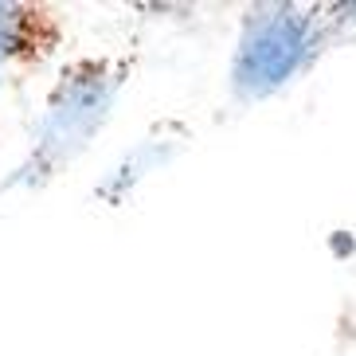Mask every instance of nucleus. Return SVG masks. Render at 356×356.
Masks as SVG:
<instances>
[{"label":"nucleus","mask_w":356,"mask_h":356,"mask_svg":"<svg viewBox=\"0 0 356 356\" xmlns=\"http://www.w3.org/2000/svg\"><path fill=\"white\" fill-rule=\"evenodd\" d=\"M0 79H4V67H0Z\"/></svg>","instance_id":"obj_5"},{"label":"nucleus","mask_w":356,"mask_h":356,"mask_svg":"<svg viewBox=\"0 0 356 356\" xmlns=\"http://www.w3.org/2000/svg\"><path fill=\"white\" fill-rule=\"evenodd\" d=\"M63 24L40 4H0V67L40 63L59 47Z\"/></svg>","instance_id":"obj_3"},{"label":"nucleus","mask_w":356,"mask_h":356,"mask_svg":"<svg viewBox=\"0 0 356 356\" xmlns=\"http://www.w3.org/2000/svg\"><path fill=\"white\" fill-rule=\"evenodd\" d=\"M345 24L337 4H254L243 12L239 40L231 51V95L262 102L302 79Z\"/></svg>","instance_id":"obj_1"},{"label":"nucleus","mask_w":356,"mask_h":356,"mask_svg":"<svg viewBox=\"0 0 356 356\" xmlns=\"http://www.w3.org/2000/svg\"><path fill=\"white\" fill-rule=\"evenodd\" d=\"M157 165H165V149H157V141L137 145L134 153H129V157L122 161V165L110 172V177H106V184L98 188V196H102V200H114V204H118V200L126 196V188H134L137 180H145Z\"/></svg>","instance_id":"obj_4"},{"label":"nucleus","mask_w":356,"mask_h":356,"mask_svg":"<svg viewBox=\"0 0 356 356\" xmlns=\"http://www.w3.org/2000/svg\"><path fill=\"white\" fill-rule=\"evenodd\" d=\"M129 71H134V63L114 59V55L74 59L59 74V83L51 86V95L43 102V114L32 129V153L16 168L12 184L40 188L63 165H71L90 145V137L106 126V118L114 110Z\"/></svg>","instance_id":"obj_2"}]
</instances>
